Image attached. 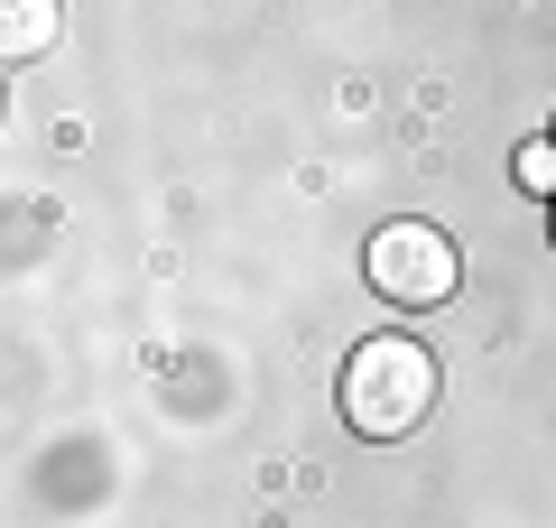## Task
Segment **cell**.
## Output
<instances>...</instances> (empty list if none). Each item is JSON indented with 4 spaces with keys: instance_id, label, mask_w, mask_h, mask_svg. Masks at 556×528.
<instances>
[{
    "instance_id": "obj_1",
    "label": "cell",
    "mask_w": 556,
    "mask_h": 528,
    "mask_svg": "<svg viewBox=\"0 0 556 528\" xmlns=\"http://www.w3.org/2000/svg\"><path fill=\"white\" fill-rule=\"evenodd\" d=\"M437 417V352L408 343V334H380L343 362V427L371 436V445H399Z\"/></svg>"
},
{
    "instance_id": "obj_3",
    "label": "cell",
    "mask_w": 556,
    "mask_h": 528,
    "mask_svg": "<svg viewBox=\"0 0 556 528\" xmlns=\"http://www.w3.org/2000/svg\"><path fill=\"white\" fill-rule=\"evenodd\" d=\"M56 28H65V10L56 0H10V10H0V38H10V56H47V47H56Z\"/></svg>"
},
{
    "instance_id": "obj_2",
    "label": "cell",
    "mask_w": 556,
    "mask_h": 528,
    "mask_svg": "<svg viewBox=\"0 0 556 528\" xmlns=\"http://www.w3.org/2000/svg\"><path fill=\"white\" fill-rule=\"evenodd\" d=\"M362 269H371V288L390 297V306H445L455 297V278H464V260H455V241L437 232V223H380L371 232V251H362Z\"/></svg>"
},
{
    "instance_id": "obj_4",
    "label": "cell",
    "mask_w": 556,
    "mask_h": 528,
    "mask_svg": "<svg viewBox=\"0 0 556 528\" xmlns=\"http://www.w3.org/2000/svg\"><path fill=\"white\" fill-rule=\"evenodd\" d=\"M510 176L529 186V196H547V204H556V139H529V149L510 158Z\"/></svg>"
},
{
    "instance_id": "obj_5",
    "label": "cell",
    "mask_w": 556,
    "mask_h": 528,
    "mask_svg": "<svg viewBox=\"0 0 556 528\" xmlns=\"http://www.w3.org/2000/svg\"><path fill=\"white\" fill-rule=\"evenodd\" d=\"M547 232H556V204H547Z\"/></svg>"
}]
</instances>
